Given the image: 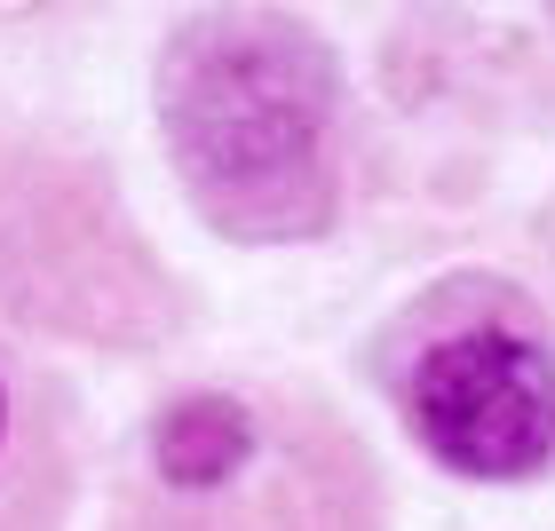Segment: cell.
Returning <instances> with one entry per match:
<instances>
[{
  "label": "cell",
  "mask_w": 555,
  "mask_h": 531,
  "mask_svg": "<svg viewBox=\"0 0 555 531\" xmlns=\"http://www.w3.org/2000/svg\"><path fill=\"white\" fill-rule=\"evenodd\" d=\"M0 437H9V389H0Z\"/></svg>",
  "instance_id": "277c9868"
},
{
  "label": "cell",
  "mask_w": 555,
  "mask_h": 531,
  "mask_svg": "<svg viewBox=\"0 0 555 531\" xmlns=\"http://www.w3.org/2000/svg\"><path fill=\"white\" fill-rule=\"evenodd\" d=\"M143 476L119 531H373L358 444L318 420L286 437L231 389L175 397L143 437Z\"/></svg>",
  "instance_id": "7a4b0ae2"
},
{
  "label": "cell",
  "mask_w": 555,
  "mask_h": 531,
  "mask_svg": "<svg viewBox=\"0 0 555 531\" xmlns=\"http://www.w3.org/2000/svg\"><path fill=\"white\" fill-rule=\"evenodd\" d=\"M198 207L238 238H301L325 222L334 64L301 24L207 16L175 40L159 88Z\"/></svg>",
  "instance_id": "6da1fadb"
},
{
  "label": "cell",
  "mask_w": 555,
  "mask_h": 531,
  "mask_svg": "<svg viewBox=\"0 0 555 531\" xmlns=\"http://www.w3.org/2000/svg\"><path fill=\"white\" fill-rule=\"evenodd\" d=\"M421 444L461 476H532L555 452V358L516 325L444 334L405 381Z\"/></svg>",
  "instance_id": "3957f363"
}]
</instances>
